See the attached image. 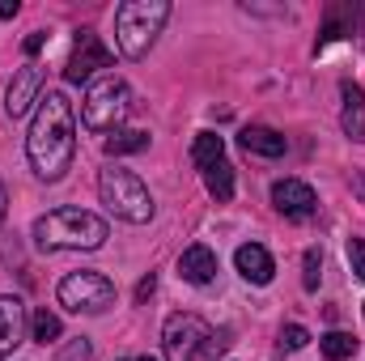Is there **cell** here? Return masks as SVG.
<instances>
[{
	"label": "cell",
	"mask_w": 365,
	"mask_h": 361,
	"mask_svg": "<svg viewBox=\"0 0 365 361\" xmlns=\"http://www.w3.org/2000/svg\"><path fill=\"white\" fill-rule=\"evenodd\" d=\"M26 153H30V166L38 179L60 183L68 175L73 153H77V115H73V102L60 90L38 98V115L30 123Z\"/></svg>",
	"instance_id": "cell-1"
},
{
	"label": "cell",
	"mask_w": 365,
	"mask_h": 361,
	"mask_svg": "<svg viewBox=\"0 0 365 361\" xmlns=\"http://www.w3.org/2000/svg\"><path fill=\"white\" fill-rule=\"evenodd\" d=\"M110 238L106 221L86 208H51L34 221V243L43 251H98Z\"/></svg>",
	"instance_id": "cell-2"
},
{
	"label": "cell",
	"mask_w": 365,
	"mask_h": 361,
	"mask_svg": "<svg viewBox=\"0 0 365 361\" xmlns=\"http://www.w3.org/2000/svg\"><path fill=\"white\" fill-rule=\"evenodd\" d=\"M170 17L166 0H123L115 9V34H119V51L128 60H145L149 47L158 43L162 26Z\"/></svg>",
	"instance_id": "cell-3"
},
{
	"label": "cell",
	"mask_w": 365,
	"mask_h": 361,
	"mask_svg": "<svg viewBox=\"0 0 365 361\" xmlns=\"http://www.w3.org/2000/svg\"><path fill=\"white\" fill-rule=\"evenodd\" d=\"M98 191H102V204H106L115 217L132 221V225H145V221L153 217V195H149V187L136 179L132 171H119V166L102 171V175H98Z\"/></svg>",
	"instance_id": "cell-4"
},
{
	"label": "cell",
	"mask_w": 365,
	"mask_h": 361,
	"mask_svg": "<svg viewBox=\"0 0 365 361\" xmlns=\"http://www.w3.org/2000/svg\"><path fill=\"white\" fill-rule=\"evenodd\" d=\"M128 102H132V90L128 81L119 77H98L90 90H86V102H81V123L90 132H115L128 115Z\"/></svg>",
	"instance_id": "cell-5"
},
{
	"label": "cell",
	"mask_w": 365,
	"mask_h": 361,
	"mask_svg": "<svg viewBox=\"0 0 365 361\" xmlns=\"http://www.w3.org/2000/svg\"><path fill=\"white\" fill-rule=\"evenodd\" d=\"M56 298H60V306H68L77 315H102L106 306H115V285L102 272H73L60 280Z\"/></svg>",
	"instance_id": "cell-6"
},
{
	"label": "cell",
	"mask_w": 365,
	"mask_h": 361,
	"mask_svg": "<svg viewBox=\"0 0 365 361\" xmlns=\"http://www.w3.org/2000/svg\"><path fill=\"white\" fill-rule=\"evenodd\" d=\"M208 323L200 315H170L166 319V332H162V349L166 361H195L200 349H208Z\"/></svg>",
	"instance_id": "cell-7"
},
{
	"label": "cell",
	"mask_w": 365,
	"mask_h": 361,
	"mask_svg": "<svg viewBox=\"0 0 365 361\" xmlns=\"http://www.w3.org/2000/svg\"><path fill=\"white\" fill-rule=\"evenodd\" d=\"M110 64H115L110 47H106L93 30H81V34H77V47H73V56H68L64 77H68L73 86H81V81H90L98 68H110Z\"/></svg>",
	"instance_id": "cell-8"
},
{
	"label": "cell",
	"mask_w": 365,
	"mask_h": 361,
	"mask_svg": "<svg viewBox=\"0 0 365 361\" xmlns=\"http://www.w3.org/2000/svg\"><path fill=\"white\" fill-rule=\"evenodd\" d=\"M272 204H276V213H284L289 221H310V217L319 213V195H314V187L302 183V179L272 183Z\"/></svg>",
	"instance_id": "cell-9"
},
{
	"label": "cell",
	"mask_w": 365,
	"mask_h": 361,
	"mask_svg": "<svg viewBox=\"0 0 365 361\" xmlns=\"http://www.w3.org/2000/svg\"><path fill=\"white\" fill-rule=\"evenodd\" d=\"M38 98H43V68H38V64L17 68L13 81H9V93H4V111H9V119H21Z\"/></svg>",
	"instance_id": "cell-10"
},
{
	"label": "cell",
	"mask_w": 365,
	"mask_h": 361,
	"mask_svg": "<svg viewBox=\"0 0 365 361\" xmlns=\"http://www.w3.org/2000/svg\"><path fill=\"white\" fill-rule=\"evenodd\" d=\"M21 340H26V302L0 298V357H9Z\"/></svg>",
	"instance_id": "cell-11"
},
{
	"label": "cell",
	"mask_w": 365,
	"mask_h": 361,
	"mask_svg": "<svg viewBox=\"0 0 365 361\" xmlns=\"http://www.w3.org/2000/svg\"><path fill=\"white\" fill-rule=\"evenodd\" d=\"M179 276L187 285H208V280L217 276V255H212V247H204V243L187 247L179 255Z\"/></svg>",
	"instance_id": "cell-12"
},
{
	"label": "cell",
	"mask_w": 365,
	"mask_h": 361,
	"mask_svg": "<svg viewBox=\"0 0 365 361\" xmlns=\"http://www.w3.org/2000/svg\"><path fill=\"white\" fill-rule=\"evenodd\" d=\"M234 264H238V272H242L251 285H268V280H272V272H276L272 255H268L259 243H242V247H238V255H234Z\"/></svg>",
	"instance_id": "cell-13"
},
{
	"label": "cell",
	"mask_w": 365,
	"mask_h": 361,
	"mask_svg": "<svg viewBox=\"0 0 365 361\" xmlns=\"http://www.w3.org/2000/svg\"><path fill=\"white\" fill-rule=\"evenodd\" d=\"M242 149L247 153H259V158H280L284 153V136L276 132V128H259V123H251V128H242Z\"/></svg>",
	"instance_id": "cell-14"
},
{
	"label": "cell",
	"mask_w": 365,
	"mask_h": 361,
	"mask_svg": "<svg viewBox=\"0 0 365 361\" xmlns=\"http://www.w3.org/2000/svg\"><path fill=\"white\" fill-rule=\"evenodd\" d=\"M340 93H344V132H349L353 141H365V98H361V90H357L353 81H344Z\"/></svg>",
	"instance_id": "cell-15"
},
{
	"label": "cell",
	"mask_w": 365,
	"mask_h": 361,
	"mask_svg": "<svg viewBox=\"0 0 365 361\" xmlns=\"http://www.w3.org/2000/svg\"><path fill=\"white\" fill-rule=\"evenodd\" d=\"M191 162H195L200 171H208V166L225 162V141H221V136H212V132H200V136H195V145H191Z\"/></svg>",
	"instance_id": "cell-16"
},
{
	"label": "cell",
	"mask_w": 365,
	"mask_h": 361,
	"mask_svg": "<svg viewBox=\"0 0 365 361\" xmlns=\"http://www.w3.org/2000/svg\"><path fill=\"white\" fill-rule=\"evenodd\" d=\"M319 349H323L327 361H349L357 353V336H353V332H327V336L319 340Z\"/></svg>",
	"instance_id": "cell-17"
},
{
	"label": "cell",
	"mask_w": 365,
	"mask_h": 361,
	"mask_svg": "<svg viewBox=\"0 0 365 361\" xmlns=\"http://www.w3.org/2000/svg\"><path fill=\"white\" fill-rule=\"evenodd\" d=\"M204 183H208V191L225 204V200H234V166L230 162H217V166H208L204 171Z\"/></svg>",
	"instance_id": "cell-18"
},
{
	"label": "cell",
	"mask_w": 365,
	"mask_h": 361,
	"mask_svg": "<svg viewBox=\"0 0 365 361\" xmlns=\"http://www.w3.org/2000/svg\"><path fill=\"white\" fill-rule=\"evenodd\" d=\"M140 149H149V132H115V136H106V153H110V158H119V153H140Z\"/></svg>",
	"instance_id": "cell-19"
},
{
	"label": "cell",
	"mask_w": 365,
	"mask_h": 361,
	"mask_svg": "<svg viewBox=\"0 0 365 361\" xmlns=\"http://www.w3.org/2000/svg\"><path fill=\"white\" fill-rule=\"evenodd\" d=\"M30 327H34V340H38V345H47V340H60V319H56L51 310H38Z\"/></svg>",
	"instance_id": "cell-20"
},
{
	"label": "cell",
	"mask_w": 365,
	"mask_h": 361,
	"mask_svg": "<svg viewBox=\"0 0 365 361\" xmlns=\"http://www.w3.org/2000/svg\"><path fill=\"white\" fill-rule=\"evenodd\" d=\"M319 280H323V251H319V247H310V251H306V272H302L306 293H314V289H319Z\"/></svg>",
	"instance_id": "cell-21"
},
{
	"label": "cell",
	"mask_w": 365,
	"mask_h": 361,
	"mask_svg": "<svg viewBox=\"0 0 365 361\" xmlns=\"http://www.w3.org/2000/svg\"><path fill=\"white\" fill-rule=\"evenodd\" d=\"M306 345H310V332H306L302 323H289V327L280 332V349L293 353V349H306Z\"/></svg>",
	"instance_id": "cell-22"
},
{
	"label": "cell",
	"mask_w": 365,
	"mask_h": 361,
	"mask_svg": "<svg viewBox=\"0 0 365 361\" xmlns=\"http://www.w3.org/2000/svg\"><path fill=\"white\" fill-rule=\"evenodd\" d=\"M349 264L365 280V238H349Z\"/></svg>",
	"instance_id": "cell-23"
},
{
	"label": "cell",
	"mask_w": 365,
	"mask_h": 361,
	"mask_svg": "<svg viewBox=\"0 0 365 361\" xmlns=\"http://www.w3.org/2000/svg\"><path fill=\"white\" fill-rule=\"evenodd\" d=\"M90 340H86V336H81V340H73V345H68V349H64V353H60V357L56 361H90Z\"/></svg>",
	"instance_id": "cell-24"
},
{
	"label": "cell",
	"mask_w": 365,
	"mask_h": 361,
	"mask_svg": "<svg viewBox=\"0 0 365 361\" xmlns=\"http://www.w3.org/2000/svg\"><path fill=\"white\" fill-rule=\"evenodd\" d=\"M43 43H47V34H43V30H34V34L26 39V56H38V51H43Z\"/></svg>",
	"instance_id": "cell-25"
},
{
	"label": "cell",
	"mask_w": 365,
	"mask_h": 361,
	"mask_svg": "<svg viewBox=\"0 0 365 361\" xmlns=\"http://www.w3.org/2000/svg\"><path fill=\"white\" fill-rule=\"evenodd\" d=\"M153 289H158V280H153V276H145V280L136 285V302H145V298H149Z\"/></svg>",
	"instance_id": "cell-26"
},
{
	"label": "cell",
	"mask_w": 365,
	"mask_h": 361,
	"mask_svg": "<svg viewBox=\"0 0 365 361\" xmlns=\"http://www.w3.org/2000/svg\"><path fill=\"white\" fill-rule=\"evenodd\" d=\"M0 17H17V0H0Z\"/></svg>",
	"instance_id": "cell-27"
},
{
	"label": "cell",
	"mask_w": 365,
	"mask_h": 361,
	"mask_svg": "<svg viewBox=\"0 0 365 361\" xmlns=\"http://www.w3.org/2000/svg\"><path fill=\"white\" fill-rule=\"evenodd\" d=\"M4 204H9V191H4V187H0V221H4V213H9V208H4Z\"/></svg>",
	"instance_id": "cell-28"
},
{
	"label": "cell",
	"mask_w": 365,
	"mask_h": 361,
	"mask_svg": "<svg viewBox=\"0 0 365 361\" xmlns=\"http://www.w3.org/2000/svg\"><path fill=\"white\" fill-rule=\"evenodd\" d=\"M136 361H158V357H136Z\"/></svg>",
	"instance_id": "cell-29"
}]
</instances>
